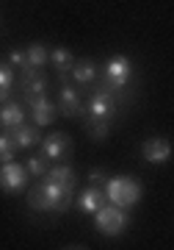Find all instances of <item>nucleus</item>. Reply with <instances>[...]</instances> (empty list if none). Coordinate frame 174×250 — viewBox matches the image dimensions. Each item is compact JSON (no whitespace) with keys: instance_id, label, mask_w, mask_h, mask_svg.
Returning <instances> with one entry per match:
<instances>
[{"instance_id":"obj_14","label":"nucleus","mask_w":174,"mask_h":250,"mask_svg":"<svg viewBox=\"0 0 174 250\" xmlns=\"http://www.w3.org/2000/svg\"><path fill=\"white\" fill-rule=\"evenodd\" d=\"M25 123V111L19 106L17 100H6L3 106H0V125L3 128H14V125Z\"/></svg>"},{"instance_id":"obj_17","label":"nucleus","mask_w":174,"mask_h":250,"mask_svg":"<svg viewBox=\"0 0 174 250\" xmlns=\"http://www.w3.org/2000/svg\"><path fill=\"white\" fill-rule=\"evenodd\" d=\"M47 59H50L47 47L39 45V42H34V45L25 50V64H22V67H34V70H39V67H44V64H47Z\"/></svg>"},{"instance_id":"obj_3","label":"nucleus","mask_w":174,"mask_h":250,"mask_svg":"<svg viewBox=\"0 0 174 250\" xmlns=\"http://www.w3.org/2000/svg\"><path fill=\"white\" fill-rule=\"evenodd\" d=\"M127 223H130L127 220V211L119 208V206H113V203H105L103 208L94 211V225L103 236H119V233H124Z\"/></svg>"},{"instance_id":"obj_22","label":"nucleus","mask_w":174,"mask_h":250,"mask_svg":"<svg viewBox=\"0 0 174 250\" xmlns=\"http://www.w3.org/2000/svg\"><path fill=\"white\" fill-rule=\"evenodd\" d=\"M11 83H14L11 64H0V89H11Z\"/></svg>"},{"instance_id":"obj_9","label":"nucleus","mask_w":174,"mask_h":250,"mask_svg":"<svg viewBox=\"0 0 174 250\" xmlns=\"http://www.w3.org/2000/svg\"><path fill=\"white\" fill-rule=\"evenodd\" d=\"M55 108H58V114H61V117L78 120V117H80V111H83V103H80L78 89H72L70 83H64V86H61V92H58V103H55Z\"/></svg>"},{"instance_id":"obj_19","label":"nucleus","mask_w":174,"mask_h":250,"mask_svg":"<svg viewBox=\"0 0 174 250\" xmlns=\"http://www.w3.org/2000/svg\"><path fill=\"white\" fill-rule=\"evenodd\" d=\"M111 134V120H88V136L94 142H105Z\"/></svg>"},{"instance_id":"obj_2","label":"nucleus","mask_w":174,"mask_h":250,"mask_svg":"<svg viewBox=\"0 0 174 250\" xmlns=\"http://www.w3.org/2000/svg\"><path fill=\"white\" fill-rule=\"evenodd\" d=\"M105 200L113 206H119V208H133V206L141 200V195H144V189H141V184L136 178H130V175H116V178H108L105 181Z\"/></svg>"},{"instance_id":"obj_10","label":"nucleus","mask_w":174,"mask_h":250,"mask_svg":"<svg viewBox=\"0 0 174 250\" xmlns=\"http://www.w3.org/2000/svg\"><path fill=\"white\" fill-rule=\"evenodd\" d=\"M88 117L91 120H111L113 111H116V106H113V98H111V92L108 89H100L94 92L91 98H88Z\"/></svg>"},{"instance_id":"obj_25","label":"nucleus","mask_w":174,"mask_h":250,"mask_svg":"<svg viewBox=\"0 0 174 250\" xmlns=\"http://www.w3.org/2000/svg\"><path fill=\"white\" fill-rule=\"evenodd\" d=\"M9 92H11V89H0V106H3L6 100H9Z\"/></svg>"},{"instance_id":"obj_24","label":"nucleus","mask_w":174,"mask_h":250,"mask_svg":"<svg viewBox=\"0 0 174 250\" xmlns=\"http://www.w3.org/2000/svg\"><path fill=\"white\" fill-rule=\"evenodd\" d=\"M9 64H11V67H22V64H25V53H22V50H11V53H9Z\"/></svg>"},{"instance_id":"obj_7","label":"nucleus","mask_w":174,"mask_h":250,"mask_svg":"<svg viewBox=\"0 0 174 250\" xmlns=\"http://www.w3.org/2000/svg\"><path fill=\"white\" fill-rule=\"evenodd\" d=\"M72 150V139L64 131H55V134H47L42 142V153L50 161H64Z\"/></svg>"},{"instance_id":"obj_20","label":"nucleus","mask_w":174,"mask_h":250,"mask_svg":"<svg viewBox=\"0 0 174 250\" xmlns=\"http://www.w3.org/2000/svg\"><path fill=\"white\" fill-rule=\"evenodd\" d=\"M47 156H31V159H28V164H25V170H28V175H31V178H44V175H47Z\"/></svg>"},{"instance_id":"obj_16","label":"nucleus","mask_w":174,"mask_h":250,"mask_svg":"<svg viewBox=\"0 0 174 250\" xmlns=\"http://www.w3.org/2000/svg\"><path fill=\"white\" fill-rule=\"evenodd\" d=\"M47 181H52V184H58V187H64V189H70V192H75V187H78V175H75V170L67 167V164L47 170Z\"/></svg>"},{"instance_id":"obj_8","label":"nucleus","mask_w":174,"mask_h":250,"mask_svg":"<svg viewBox=\"0 0 174 250\" xmlns=\"http://www.w3.org/2000/svg\"><path fill=\"white\" fill-rule=\"evenodd\" d=\"M28 106H31V117H34V123L42 125V128L52 125V123H55V117H58V108H55V103H52L47 95H39V98L28 100Z\"/></svg>"},{"instance_id":"obj_5","label":"nucleus","mask_w":174,"mask_h":250,"mask_svg":"<svg viewBox=\"0 0 174 250\" xmlns=\"http://www.w3.org/2000/svg\"><path fill=\"white\" fill-rule=\"evenodd\" d=\"M28 170L22 167V164H17V161H3L0 164V189L3 192H9V195H19L22 189L28 187Z\"/></svg>"},{"instance_id":"obj_18","label":"nucleus","mask_w":174,"mask_h":250,"mask_svg":"<svg viewBox=\"0 0 174 250\" xmlns=\"http://www.w3.org/2000/svg\"><path fill=\"white\" fill-rule=\"evenodd\" d=\"M47 62H50L58 72H70L72 62H75V56H72L67 47H55V50H50V59H47Z\"/></svg>"},{"instance_id":"obj_4","label":"nucleus","mask_w":174,"mask_h":250,"mask_svg":"<svg viewBox=\"0 0 174 250\" xmlns=\"http://www.w3.org/2000/svg\"><path fill=\"white\" fill-rule=\"evenodd\" d=\"M133 78V62L127 56H111L105 64V89H124Z\"/></svg>"},{"instance_id":"obj_12","label":"nucleus","mask_w":174,"mask_h":250,"mask_svg":"<svg viewBox=\"0 0 174 250\" xmlns=\"http://www.w3.org/2000/svg\"><path fill=\"white\" fill-rule=\"evenodd\" d=\"M105 203H108V200H105V192L100 187H94V184H91L88 189H83L80 197H78V208L86 211V214H94L97 208H103Z\"/></svg>"},{"instance_id":"obj_13","label":"nucleus","mask_w":174,"mask_h":250,"mask_svg":"<svg viewBox=\"0 0 174 250\" xmlns=\"http://www.w3.org/2000/svg\"><path fill=\"white\" fill-rule=\"evenodd\" d=\"M70 72H72V78H75V83L86 86V83H91V81L97 78V64L91 62V59H75Z\"/></svg>"},{"instance_id":"obj_1","label":"nucleus","mask_w":174,"mask_h":250,"mask_svg":"<svg viewBox=\"0 0 174 250\" xmlns=\"http://www.w3.org/2000/svg\"><path fill=\"white\" fill-rule=\"evenodd\" d=\"M70 203H72V192L58 187V184H52V181H42V184H36L28 192V206L34 211H55V214H61V211L70 208Z\"/></svg>"},{"instance_id":"obj_21","label":"nucleus","mask_w":174,"mask_h":250,"mask_svg":"<svg viewBox=\"0 0 174 250\" xmlns=\"http://www.w3.org/2000/svg\"><path fill=\"white\" fill-rule=\"evenodd\" d=\"M14 153H17L14 139H11L9 134H0V164H3V161H11L14 159Z\"/></svg>"},{"instance_id":"obj_6","label":"nucleus","mask_w":174,"mask_h":250,"mask_svg":"<svg viewBox=\"0 0 174 250\" xmlns=\"http://www.w3.org/2000/svg\"><path fill=\"white\" fill-rule=\"evenodd\" d=\"M141 156L147 164H166L172 159V142L166 136H149L147 142L141 145Z\"/></svg>"},{"instance_id":"obj_11","label":"nucleus","mask_w":174,"mask_h":250,"mask_svg":"<svg viewBox=\"0 0 174 250\" xmlns=\"http://www.w3.org/2000/svg\"><path fill=\"white\" fill-rule=\"evenodd\" d=\"M22 92H25V103L39 95H47V75L34 67H22Z\"/></svg>"},{"instance_id":"obj_23","label":"nucleus","mask_w":174,"mask_h":250,"mask_svg":"<svg viewBox=\"0 0 174 250\" xmlns=\"http://www.w3.org/2000/svg\"><path fill=\"white\" fill-rule=\"evenodd\" d=\"M105 178H108V172H105V167H94V170L88 172V184H94V187L105 184Z\"/></svg>"},{"instance_id":"obj_15","label":"nucleus","mask_w":174,"mask_h":250,"mask_svg":"<svg viewBox=\"0 0 174 250\" xmlns=\"http://www.w3.org/2000/svg\"><path fill=\"white\" fill-rule=\"evenodd\" d=\"M9 136L14 139V145H17V147H34V145L42 139V136H39V131H36L34 125H25V123L14 125Z\"/></svg>"}]
</instances>
